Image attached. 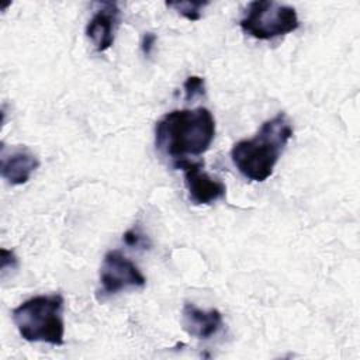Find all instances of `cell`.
<instances>
[{
  "label": "cell",
  "mask_w": 360,
  "mask_h": 360,
  "mask_svg": "<svg viewBox=\"0 0 360 360\" xmlns=\"http://www.w3.org/2000/svg\"><path fill=\"white\" fill-rule=\"evenodd\" d=\"M215 136V118L205 107L166 112L155 125V146L174 160L200 156Z\"/></svg>",
  "instance_id": "cell-1"
},
{
  "label": "cell",
  "mask_w": 360,
  "mask_h": 360,
  "mask_svg": "<svg viewBox=\"0 0 360 360\" xmlns=\"http://www.w3.org/2000/svg\"><path fill=\"white\" fill-rule=\"evenodd\" d=\"M292 136V127L284 112L264 121L253 138L238 141L231 149V159L238 172L252 181H264Z\"/></svg>",
  "instance_id": "cell-2"
},
{
  "label": "cell",
  "mask_w": 360,
  "mask_h": 360,
  "mask_svg": "<svg viewBox=\"0 0 360 360\" xmlns=\"http://www.w3.org/2000/svg\"><path fill=\"white\" fill-rule=\"evenodd\" d=\"M63 305L65 300L58 292L35 295L15 307L11 318L24 340L60 346L65 343Z\"/></svg>",
  "instance_id": "cell-3"
},
{
  "label": "cell",
  "mask_w": 360,
  "mask_h": 360,
  "mask_svg": "<svg viewBox=\"0 0 360 360\" xmlns=\"http://www.w3.org/2000/svg\"><path fill=\"white\" fill-rule=\"evenodd\" d=\"M242 31L256 39L269 41L290 34L300 27L297 10L271 0L250 1L239 21Z\"/></svg>",
  "instance_id": "cell-4"
},
{
  "label": "cell",
  "mask_w": 360,
  "mask_h": 360,
  "mask_svg": "<svg viewBox=\"0 0 360 360\" xmlns=\"http://www.w3.org/2000/svg\"><path fill=\"white\" fill-rule=\"evenodd\" d=\"M146 278L138 266L120 250H110L104 255L100 267V290L97 295H114L128 288H142Z\"/></svg>",
  "instance_id": "cell-5"
},
{
  "label": "cell",
  "mask_w": 360,
  "mask_h": 360,
  "mask_svg": "<svg viewBox=\"0 0 360 360\" xmlns=\"http://www.w3.org/2000/svg\"><path fill=\"white\" fill-rule=\"evenodd\" d=\"M173 167L180 169L183 172L188 200L193 204H212L214 201H218L225 197L226 186L221 180L211 177L204 170L202 162L180 159L173 162Z\"/></svg>",
  "instance_id": "cell-6"
},
{
  "label": "cell",
  "mask_w": 360,
  "mask_h": 360,
  "mask_svg": "<svg viewBox=\"0 0 360 360\" xmlns=\"http://www.w3.org/2000/svg\"><path fill=\"white\" fill-rule=\"evenodd\" d=\"M86 25V37L96 52H104L114 44L115 32L121 21V10L117 3L103 1Z\"/></svg>",
  "instance_id": "cell-7"
},
{
  "label": "cell",
  "mask_w": 360,
  "mask_h": 360,
  "mask_svg": "<svg viewBox=\"0 0 360 360\" xmlns=\"http://www.w3.org/2000/svg\"><path fill=\"white\" fill-rule=\"evenodd\" d=\"M39 160L34 152L25 146L1 145L0 155V174L11 186H20L30 180L32 173L38 169Z\"/></svg>",
  "instance_id": "cell-8"
},
{
  "label": "cell",
  "mask_w": 360,
  "mask_h": 360,
  "mask_svg": "<svg viewBox=\"0 0 360 360\" xmlns=\"http://www.w3.org/2000/svg\"><path fill=\"white\" fill-rule=\"evenodd\" d=\"M181 325L188 335L197 339H210L221 330L224 321L222 314L215 308L201 309L186 302L181 309Z\"/></svg>",
  "instance_id": "cell-9"
},
{
  "label": "cell",
  "mask_w": 360,
  "mask_h": 360,
  "mask_svg": "<svg viewBox=\"0 0 360 360\" xmlns=\"http://www.w3.org/2000/svg\"><path fill=\"white\" fill-rule=\"evenodd\" d=\"M210 1H167L166 6L174 8L180 15L188 21H198L201 18V11L207 7Z\"/></svg>",
  "instance_id": "cell-10"
},
{
  "label": "cell",
  "mask_w": 360,
  "mask_h": 360,
  "mask_svg": "<svg viewBox=\"0 0 360 360\" xmlns=\"http://www.w3.org/2000/svg\"><path fill=\"white\" fill-rule=\"evenodd\" d=\"M183 90H184V100L186 101H193L197 97H201L205 94V84L204 79L200 76H190L186 79L183 83Z\"/></svg>",
  "instance_id": "cell-11"
},
{
  "label": "cell",
  "mask_w": 360,
  "mask_h": 360,
  "mask_svg": "<svg viewBox=\"0 0 360 360\" xmlns=\"http://www.w3.org/2000/svg\"><path fill=\"white\" fill-rule=\"evenodd\" d=\"M156 35L153 32H145L141 39V51L145 56H149L155 48L156 44Z\"/></svg>",
  "instance_id": "cell-12"
},
{
  "label": "cell",
  "mask_w": 360,
  "mask_h": 360,
  "mask_svg": "<svg viewBox=\"0 0 360 360\" xmlns=\"http://www.w3.org/2000/svg\"><path fill=\"white\" fill-rule=\"evenodd\" d=\"M7 266H10L11 269H15L18 266V260L14 255L13 250H7V249H1V273L6 271Z\"/></svg>",
  "instance_id": "cell-13"
},
{
  "label": "cell",
  "mask_w": 360,
  "mask_h": 360,
  "mask_svg": "<svg viewBox=\"0 0 360 360\" xmlns=\"http://www.w3.org/2000/svg\"><path fill=\"white\" fill-rule=\"evenodd\" d=\"M124 240L127 245H131V246H141L145 243V238L143 235L138 233L135 229H131L128 232H125L124 235Z\"/></svg>",
  "instance_id": "cell-14"
}]
</instances>
